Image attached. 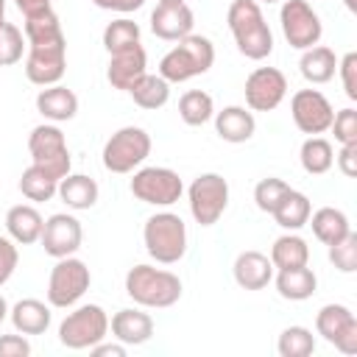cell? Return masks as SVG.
<instances>
[{"label": "cell", "instance_id": "6da1fadb", "mask_svg": "<svg viewBox=\"0 0 357 357\" xmlns=\"http://www.w3.org/2000/svg\"><path fill=\"white\" fill-rule=\"evenodd\" d=\"M226 22H229V31L234 33L237 50L245 59L259 61V59L271 56L273 33L262 17L259 0H231V6L226 11Z\"/></svg>", "mask_w": 357, "mask_h": 357}, {"label": "cell", "instance_id": "7a4b0ae2", "mask_svg": "<svg viewBox=\"0 0 357 357\" xmlns=\"http://www.w3.org/2000/svg\"><path fill=\"white\" fill-rule=\"evenodd\" d=\"M126 293L139 307L165 310L181 298V279L153 265H134L126 273Z\"/></svg>", "mask_w": 357, "mask_h": 357}, {"label": "cell", "instance_id": "3957f363", "mask_svg": "<svg viewBox=\"0 0 357 357\" xmlns=\"http://www.w3.org/2000/svg\"><path fill=\"white\" fill-rule=\"evenodd\" d=\"M215 64V45L206 36L190 33L178 39L173 50H167L159 61V75L167 84H184L195 75H204Z\"/></svg>", "mask_w": 357, "mask_h": 357}, {"label": "cell", "instance_id": "277c9868", "mask_svg": "<svg viewBox=\"0 0 357 357\" xmlns=\"http://www.w3.org/2000/svg\"><path fill=\"white\" fill-rule=\"evenodd\" d=\"M145 251L159 265H173L187 254V226L173 212H156L145 220L142 229Z\"/></svg>", "mask_w": 357, "mask_h": 357}, {"label": "cell", "instance_id": "5b68a950", "mask_svg": "<svg viewBox=\"0 0 357 357\" xmlns=\"http://www.w3.org/2000/svg\"><path fill=\"white\" fill-rule=\"evenodd\" d=\"M28 151H31V165L42 167V170L50 173L56 181H61V178L70 173V167H73L64 131H61L56 123H42V126H36V128L31 131V137H28Z\"/></svg>", "mask_w": 357, "mask_h": 357}, {"label": "cell", "instance_id": "8992f818", "mask_svg": "<svg viewBox=\"0 0 357 357\" xmlns=\"http://www.w3.org/2000/svg\"><path fill=\"white\" fill-rule=\"evenodd\" d=\"M151 153V137L139 126L117 128L103 145V167L109 173H131L137 170Z\"/></svg>", "mask_w": 357, "mask_h": 357}, {"label": "cell", "instance_id": "52a82bcc", "mask_svg": "<svg viewBox=\"0 0 357 357\" xmlns=\"http://www.w3.org/2000/svg\"><path fill=\"white\" fill-rule=\"evenodd\" d=\"M109 332V315L100 304H81L59 324V340L67 349H92Z\"/></svg>", "mask_w": 357, "mask_h": 357}, {"label": "cell", "instance_id": "ba28073f", "mask_svg": "<svg viewBox=\"0 0 357 357\" xmlns=\"http://www.w3.org/2000/svg\"><path fill=\"white\" fill-rule=\"evenodd\" d=\"M92 284V273L86 268V262H81L78 257H61L47 279V304L67 310L73 304H78V298L89 290Z\"/></svg>", "mask_w": 357, "mask_h": 357}, {"label": "cell", "instance_id": "9c48e42d", "mask_svg": "<svg viewBox=\"0 0 357 357\" xmlns=\"http://www.w3.org/2000/svg\"><path fill=\"white\" fill-rule=\"evenodd\" d=\"M187 198L195 223L215 226L229 206V181L220 173H201L187 187Z\"/></svg>", "mask_w": 357, "mask_h": 357}, {"label": "cell", "instance_id": "30bf717a", "mask_svg": "<svg viewBox=\"0 0 357 357\" xmlns=\"http://www.w3.org/2000/svg\"><path fill=\"white\" fill-rule=\"evenodd\" d=\"M128 187H131L134 198H139L142 204H151V206H170L184 192L181 176L170 167H139V170H134V178Z\"/></svg>", "mask_w": 357, "mask_h": 357}, {"label": "cell", "instance_id": "8fae6325", "mask_svg": "<svg viewBox=\"0 0 357 357\" xmlns=\"http://www.w3.org/2000/svg\"><path fill=\"white\" fill-rule=\"evenodd\" d=\"M279 22H282V33L287 45L296 50H307L321 42L324 25L307 0H284L279 11Z\"/></svg>", "mask_w": 357, "mask_h": 357}, {"label": "cell", "instance_id": "7c38bea8", "mask_svg": "<svg viewBox=\"0 0 357 357\" xmlns=\"http://www.w3.org/2000/svg\"><path fill=\"white\" fill-rule=\"evenodd\" d=\"M67 70V39L28 45L25 56V75L36 86H53L61 81Z\"/></svg>", "mask_w": 357, "mask_h": 357}, {"label": "cell", "instance_id": "4fadbf2b", "mask_svg": "<svg viewBox=\"0 0 357 357\" xmlns=\"http://www.w3.org/2000/svg\"><path fill=\"white\" fill-rule=\"evenodd\" d=\"M315 332L343 354H357V318L346 304H324L315 315Z\"/></svg>", "mask_w": 357, "mask_h": 357}, {"label": "cell", "instance_id": "5bb4252c", "mask_svg": "<svg viewBox=\"0 0 357 357\" xmlns=\"http://www.w3.org/2000/svg\"><path fill=\"white\" fill-rule=\"evenodd\" d=\"M290 114H293V123L301 134H324L329 131L332 126V117H335V109L329 103V98L318 89H298L293 98H290Z\"/></svg>", "mask_w": 357, "mask_h": 357}, {"label": "cell", "instance_id": "9a60e30c", "mask_svg": "<svg viewBox=\"0 0 357 357\" xmlns=\"http://www.w3.org/2000/svg\"><path fill=\"white\" fill-rule=\"evenodd\" d=\"M243 92L251 112H273L287 95V78L276 67H257L248 73Z\"/></svg>", "mask_w": 357, "mask_h": 357}, {"label": "cell", "instance_id": "2e32d148", "mask_svg": "<svg viewBox=\"0 0 357 357\" xmlns=\"http://www.w3.org/2000/svg\"><path fill=\"white\" fill-rule=\"evenodd\" d=\"M81 240H84L81 220L75 215H67V212L50 215L42 226V234H39V243H42L45 254H50L56 259L73 257L81 248Z\"/></svg>", "mask_w": 357, "mask_h": 357}, {"label": "cell", "instance_id": "e0dca14e", "mask_svg": "<svg viewBox=\"0 0 357 357\" xmlns=\"http://www.w3.org/2000/svg\"><path fill=\"white\" fill-rule=\"evenodd\" d=\"M145 73H148V56H145V47L142 45H134L128 50H120V53H112L109 56L106 78H109V84L114 89L128 92Z\"/></svg>", "mask_w": 357, "mask_h": 357}, {"label": "cell", "instance_id": "ac0fdd59", "mask_svg": "<svg viewBox=\"0 0 357 357\" xmlns=\"http://www.w3.org/2000/svg\"><path fill=\"white\" fill-rule=\"evenodd\" d=\"M192 25H195V14L187 3H178V6H156L151 11V31L159 36V39H167V42H178L184 36L192 33Z\"/></svg>", "mask_w": 357, "mask_h": 357}, {"label": "cell", "instance_id": "d6986e66", "mask_svg": "<svg viewBox=\"0 0 357 357\" xmlns=\"http://www.w3.org/2000/svg\"><path fill=\"white\" fill-rule=\"evenodd\" d=\"M215 117V131L223 142H231V145H240V142H248L257 131V120H254V112H248L245 106H223L220 112L212 114Z\"/></svg>", "mask_w": 357, "mask_h": 357}, {"label": "cell", "instance_id": "ffe728a7", "mask_svg": "<svg viewBox=\"0 0 357 357\" xmlns=\"http://www.w3.org/2000/svg\"><path fill=\"white\" fill-rule=\"evenodd\" d=\"M109 329L114 335V340L126 343V346H142L151 340L153 335V318L142 310H120L112 315L109 321Z\"/></svg>", "mask_w": 357, "mask_h": 357}, {"label": "cell", "instance_id": "44dd1931", "mask_svg": "<svg viewBox=\"0 0 357 357\" xmlns=\"http://www.w3.org/2000/svg\"><path fill=\"white\" fill-rule=\"evenodd\" d=\"M231 273L243 290H262L273 279V265L262 251H243V254H237Z\"/></svg>", "mask_w": 357, "mask_h": 357}, {"label": "cell", "instance_id": "7402d4cb", "mask_svg": "<svg viewBox=\"0 0 357 357\" xmlns=\"http://www.w3.org/2000/svg\"><path fill=\"white\" fill-rule=\"evenodd\" d=\"M36 112L50 123H67L78 114V95L61 84L45 86L36 95Z\"/></svg>", "mask_w": 357, "mask_h": 357}, {"label": "cell", "instance_id": "603a6c76", "mask_svg": "<svg viewBox=\"0 0 357 357\" xmlns=\"http://www.w3.org/2000/svg\"><path fill=\"white\" fill-rule=\"evenodd\" d=\"M42 226H45V218L39 215L36 206H28V204H17L6 212V231L14 243L20 245H31L39 240L42 234Z\"/></svg>", "mask_w": 357, "mask_h": 357}, {"label": "cell", "instance_id": "cb8c5ba5", "mask_svg": "<svg viewBox=\"0 0 357 357\" xmlns=\"http://www.w3.org/2000/svg\"><path fill=\"white\" fill-rule=\"evenodd\" d=\"M98 181L84 176V173H67L61 181H59V190L56 195L75 212H84V209H92L98 204Z\"/></svg>", "mask_w": 357, "mask_h": 357}, {"label": "cell", "instance_id": "d4e9b609", "mask_svg": "<svg viewBox=\"0 0 357 357\" xmlns=\"http://www.w3.org/2000/svg\"><path fill=\"white\" fill-rule=\"evenodd\" d=\"M8 318H11L14 329L22 335H42L50 326V307L39 298H20L8 310Z\"/></svg>", "mask_w": 357, "mask_h": 357}, {"label": "cell", "instance_id": "484cf974", "mask_svg": "<svg viewBox=\"0 0 357 357\" xmlns=\"http://www.w3.org/2000/svg\"><path fill=\"white\" fill-rule=\"evenodd\" d=\"M298 70L304 75V81L310 84H326L335 78V70H337V56L332 47L326 45H312L301 53L298 59Z\"/></svg>", "mask_w": 357, "mask_h": 357}, {"label": "cell", "instance_id": "4316f807", "mask_svg": "<svg viewBox=\"0 0 357 357\" xmlns=\"http://www.w3.org/2000/svg\"><path fill=\"white\" fill-rule=\"evenodd\" d=\"M310 212H312L310 198H307L304 192H298V190L290 187V190L282 195V201L276 204V209H273L271 215H273V220H276L282 229H287V231H298L301 226H307Z\"/></svg>", "mask_w": 357, "mask_h": 357}, {"label": "cell", "instance_id": "83f0119b", "mask_svg": "<svg viewBox=\"0 0 357 357\" xmlns=\"http://www.w3.org/2000/svg\"><path fill=\"white\" fill-rule=\"evenodd\" d=\"M307 223L312 226V234L324 245H332V243H337L340 237H346L351 231L346 212L343 209H335V206H321V209L310 212V220Z\"/></svg>", "mask_w": 357, "mask_h": 357}, {"label": "cell", "instance_id": "f1b7e54d", "mask_svg": "<svg viewBox=\"0 0 357 357\" xmlns=\"http://www.w3.org/2000/svg\"><path fill=\"white\" fill-rule=\"evenodd\" d=\"M268 259H271V265H273L276 271H284V268H301V265L310 262V245H307L304 237L287 231V234H282V237L273 240V245H271V257H268Z\"/></svg>", "mask_w": 357, "mask_h": 357}, {"label": "cell", "instance_id": "f546056e", "mask_svg": "<svg viewBox=\"0 0 357 357\" xmlns=\"http://www.w3.org/2000/svg\"><path fill=\"white\" fill-rule=\"evenodd\" d=\"M315 287H318V276L307 265L284 268V271L276 273V290L287 301H304V298H310L315 293Z\"/></svg>", "mask_w": 357, "mask_h": 357}, {"label": "cell", "instance_id": "4dcf8cb0", "mask_svg": "<svg viewBox=\"0 0 357 357\" xmlns=\"http://www.w3.org/2000/svg\"><path fill=\"white\" fill-rule=\"evenodd\" d=\"M298 162L301 167L310 173V176H324L332 165H335V148L329 139L324 137H307L301 142V151H298Z\"/></svg>", "mask_w": 357, "mask_h": 357}, {"label": "cell", "instance_id": "1f68e13d", "mask_svg": "<svg viewBox=\"0 0 357 357\" xmlns=\"http://www.w3.org/2000/svg\"><path fill=\"white\" fill-rule=\"evenodd\" d=\"M128 95L134 98V103L139 106V109H162L167 100H170V84L156 73V75H151V73H145L131 89H128Z\"/></svg>", "mask_w": 357, "mask_h": 357}, {"label": "cell", "instance_id": "d6a6232c", "mask_svg": "<svg viewBox=\"0 0 357 357\" xmlns=\"http://www.w3.org/2000/svg\"><path fill=\"white\" fill-rule=\"evenodd\" d=\"M22 33H25V42H28V45H42V42L64 39V31H61V22H59V14H56L53 8H45V11H39V14L25 17Z\"/></svg>", "mask_w": 357, "mask_h": 357}, {"label": "cell", "instance_id": "836d02e7", "mask_svg": "<svg viewBox=\"0 0 357 357\" xmlns=\"http://www.w3.org/2000/svg\"><path fill=\"white\" fill-rule=\"evenodd\" d=\"M215 114V100L209 92L204 89H187L178 100V117L187 123V126H204L209 123Z\"/></svg>", "mask_w": 357, "mask_h": 357}, {"label": "cell", "instance_id": "e575fe53", "mask_svg": "<svg viewBox=\"0 0 357 357\" xmlns=\"http://www.w3.org/2000/svg\"><path fill=\"white\" fill-rule=\"evenodd\" d=\"M56 190H59V181H56L50 173H45L42 167H36V165L25 167L22 176H20V192H22L28 201H36V204L50 201V198L56 195Z\"/></svg>", "mask_w": 357, "mask_h": 357}, {"label": "cell", "instance_id": "d590c367", "mask_svg": "<svg viewBox=\"0 0 357 357\" xmlns=\"http://www.w3.org/2000/svg\"><path fill=\"white\" fill-rule=\"evenodd\" d=\"M139 45V25L128 17H120V20H112L106 28H103V47L112 53H120V50H128Z\"/></svg>", "mask_w": 357, "mask_h": 357}, {"label": "cell", "instance_id": "8d00e7d4", "mask_svg": "<svg viewBox=\"0 0 357 357\" xmlns=\"http://www.w3.org/2000/svg\"><path fill=\"white\" fill-rule=\"evenodd\" d=\"M276 351L282 357H310L315 351V335L307 326H287L276 340Z\"/></svg>", "mask_w": 357, "mask_h": 357}, {"label": "cell", "instance_id": "74e56055", "mask_svg": "<svg viewBox=\"0 0 357 357\" xmlns=\"http://www.w3.org/2000/svg\"><path fill=\"white\" fill-rule=\"evenodd\" d=\"M25 50V33L14 22L0 25V67H11L22 59Z\"/></svg>", "mask_w": 357, "mask_h": 357}, {"label": "cell", "instance_id": "f35d334b", "mask_svg": "<svg viewBox=\"0 0 357 357\" xmlns=\"http://www.w3.org/2000/svg\"><path fill=\"white\" fill-rule=\"evenodd\" d=\"M287 190H290V184H287V181H282V178H276V176L262 178V181L254 187V204H257V209H262V212H268V215H271Z\"/></svg>", "mask_w": 357, "mask_h": 357}, {"label": "cell", "instance_id": "ab89813d", "mask_svg": "<svg viewBox=\"0 0 357 357\" xmlns=\"http://www.w3.org/2000/svg\"><path fill=\"white\" fill-rule=\"evenodd\" d=\"M329 262L343 273L357 271V234L354 231H349L346 237H340L337 243L329 245Z\"/></svg>", "mask_w": 357, "mask_h": 357}, {"label": "cell", "instance_id": "60d3db41", "mask_svg": "<svg viewBox=\"0 0 357 357\" xmlns=\"http://www.w3.org/2000/svg\"><path fill=\"white\" fill-rule=\"evenodd\" d=\"M329 128L335 131V139H337L340 145H357V112H354L351 106L335 112Z\"/></svg>", "mask_w": 357, "mask_h": 357}, {"label": "cell", "instance_id": "b9f144b4", "mask_svg": "<svg viewBox=\"0 0 357 357\" xmlns=\"http://www.w3.org/2000/svg\"><path fill=\"white\" fill-rule=\"evenodd\" d=\"M337 73H340L346 98L357 100V53H346L343 59H337Z\"/></svg>", "mask_w": 357, "mask_h": 357}, {"label": "cell", "instance_id": "7bdbcfd3", "mask_svg": "<svg viewBox=\"0 0 357 357\" xmlns=\"http://www.w3.org/2000/svg\"><path fill=\"white\" fill-rule=\"evenodd\" d=\"M17 262H20L17 243H14L11 237H3V234H0V287L14 276Z\"/></svg>", "mask_w": 357, "mask_h": 357}, {"label": "cell", "instance_id": "ee69618b", "mask_svg": "<svg viewBox=\"0 0 357 357\" xmlns=\"http://www.w3.org/2000/svg\"><path fill=\"white\" fill-rule=\"evenodd\" d=\"M31 343L22 335H0V357H28Z\"/></svg>", "mask_w": 357, "mask_h": 357}, {"label": "cell", "instance_id": "f6af8a7d", "mask_svg": "<svg viewBox=\"0 0 357 357\" xmlns=\"http://www.w3.org/2000/svg\"><path fill=\"white\" fill-rule=\"evenodd\" d=\"M335 162L343 176L354 178L357 176V145H340V151L335 153Z\"/></svg>", "mask_w": 357, "mask_h": 357}, {"label": "cell", "instance_id": "bcb514c9", "mask_svg": "<svg viewBox=\"0 0 357 357\" xmlns=\"http://www.w3.org/2000/svg\"><path fill=\"white\" fill-rule=\"evenodd\" d=\"M89 351H92V357H126V343H120V340L117 343H103L100 340Z\"/></svg>", "mask_w": 357, "mask_h": 357}, {"label": "cell", "instance_id": "7dc6e473", "mask_svg": "<svg viewBox=\"0 0 357 357\" xmlns=\"http://www.w3.org/2000/svg\"><path fill=\"white\" fill-rule=\"evenodd\" d=\"M145 0H106V11H120V14H128V11H137L142 8Z\"/></svg>", "mask_w": 357, "mask_h": 357}, {"label": "cell", "instance_id": "c3c4849f", "mask_svg": "<svg viewBox=\"0 0 357 357\" xmlns=\"http://www.w3.org/2000/svg\"><path fill=\"white\" fill-rule=\"evenodd\" d=\"M14 3H17V8H20L25 17H31V14H39V11L50 8V0H14Z\"/></svg>", "mask_w": 357, "mask_h": 357}, {"label": "cell", "instance_id": "681fc988", "mask_svg": "<svg viewBox=\"0 0 357 357\" xmlns=\"http://www.w3.org/2000/svg\"><path fill=\"white\" fill-rule=\"evenodd\" d=\"M6 318H8V301H6L3 296H0V324H3Z\"/></svg>", "mask_w": 357, "mask_h": 357}, {"label": "cell", "instance_id": "f907efd6", "mask_svg": "<svg viewBox=\"0 0 357 357\" xmlns=\"http://www.w3.org/2000/svg\"><path fill=\"white\" fill-rule=\"evenodd\" d=\"M178 3H187V0H159V6H178Z\"/></svg>", "mask_w": 357, "mask_h": 357}, {"label": "cell", "instance_id": "816d5d0a", "mask_svg": "<svg viewBox=\"0 0 357 357\" xmlns=\"http://www.w3.org/2000/svg\"><path fill=\"white\" fill-rule=\"evenodd\" d=\"M6 22V0H0V25Z\"/></svg>", "mask_w": 357, "mask_h": 357}, {"label": "cell", "instance_id": "f5cc1de1", "mask_svg": "<svg viewBox=\"0 0 357 357\" xmlns=\"http://www.w3.org/2000/svg\"><path fill=\"white\" fill-rule=\"evenodd\" d=\"M343 3H346L349 11H357V0H343Z\"/></svg>", "mask_w": 357, "mask_h": 357}, {"label": "cell", "instance_id": "db71d44e", "mask_svg": "<svg viewBox=\"0 0 357 357\" xmlns=\"http://www.w3.org/2000/svg\"><path fill=\"white\" fill-rule=\"evenodd\" d=\"M262 3H279V0H262Z\"/></svg>", "mask_w": 357, "mask_h": 357}]
</instances>
